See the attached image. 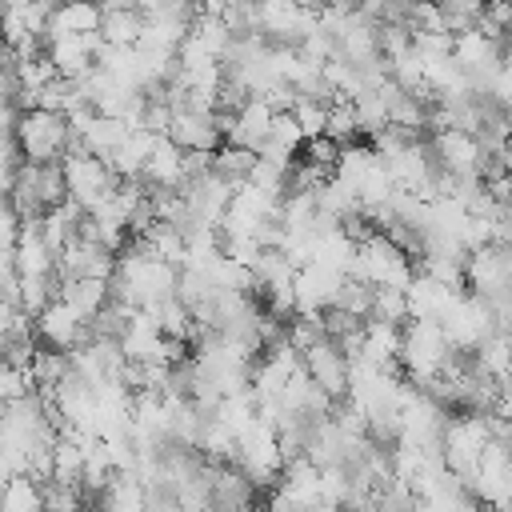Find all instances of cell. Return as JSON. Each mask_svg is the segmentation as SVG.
I'll list each match as a JSON object with an SVG mask.
<instances>
[{"label": "cell", "instance_id": "6da1fadb", "mask_svg": "<svg viewBox=\"0 0 512 512\" xmlns=\"http://www.w3.org/2000/svg\"><path fill=\"white\" fill-rule=\"evenodd\" d=\"M456 352V344L448 340L444 324L440 320H408L404 324V352H400V364H404V376L416 384V388H428L448 356Z\"/></svg>", "mask_w": 512, "mask_h": 512}, {"label": "cell", "instance_id": "7a4b0ae2", "mask_svg": "<svg viewBox=\"0 0 512 512\" xmlns=\"http://www.w3.org/2000/svg\"><path fill=\"white\" fill-rule=\"evenodd\" d=\"M348 276L356 280H368V284H392V288H408L416 280V260L396 244L388 240L384 232L368 236L360 248H356V260L348 268Z\"/></svg>", "mask_w": 512, "mask_h": 512}, {"label": "cell", "instance_id": "3957f363", "mask_svg": "<svg viewBox=\"0 0 512 512\" xmlns=\"http://www.w3.org/2000/svg\"><path fill=\"white\" fill-rule=\"evenodd\" d=\"M488 444H492L488 412H452L448 416V424H444V464H448V472H456L460 480L476 476Z\"/></svg>", "mask_w": 512, "mask_h": 512}, {"label": "cell", "instance_id": "277c9868", "mask_svg": "<svg viewBox=\"0 0 512 512\" xmlns=\"http://www.w3.org/2000/svg\"><path fill=\"white\" fill-rule=\"evenodd\" d=\"M68 136H72L68 116L52 112V108H28L16 124V140H20V148L32 164L64 160L68 156Z\"/></svg>", "mask_w": 512, "mask_h": 512}, {"label": "cell", "instance_id": "5b68a950", "mask_svg": "<svg viewBox=\"0 0 512 512\" xmlns=\"http://www.w3.org/2000/svg\"><path fill=\"white\" fill-rule=\"evenodd\" d=\"M64 176H68V196L76 204H84V212H96L116 188H120V176L112 172V164L96 152H84V156H64Z\"/></svg>", "mask_w": 512, "mask_h": 512}, {"label": "cell", "instance_id": "8992f818", "mask_svg": "<svg viewBox=\"0 0 512 512\" xmlns=\"http://www.w3.org/2000/svg\"><path fill=\"white\" fill-rule=\"evenodd\" d=\"M440 324H444L448 340H452L456 348H464V352L480 348V344L496 332V316H492L488 300L476 296V292H460V296L452 300V308L440 316Z\"/></svg>", "mask_w": 512, "mask_h": 512}, {"label": "cell", "instance_id": "52a82bcc", "mask_svg": "<svg viewBox=\"0 0 512 512\" xmlns=\"http://www.w3.org/2000/svg\"><path fill=\"white\" fill-rule=\"evenodd\" d=\"M304 368H308V376L332 396V400H344L348 396V388H352V360H348V352L328 336V340H320V344H312L308 352H304Z\"/></svg>", "mask_w": 512, "mask_h": 512}, {"label": "cell", "instance_id": "ba28073f", "mask_svg": "<svg viewBox=\"0 0 512 512\" xmlns=\"http://www.w3.org/2000/svg\"><path fill=\"white\" fill-rule=\"evenodd\" d=\"M36 336H40L44 344H52V348L72 352V348H80L84 340H92V324H88L68 300L56 296V300L36 316Z\"/></svg>", "mask_w": 512, "mask_h": 512}, {"label": "cell", "instance_id": "9c48e42d", "mask_svg": "<svg viewBox=\"0 0 512 512\" xmlns=\"http://www.w3.org/2000/svg\"><path fill=\"white\" fill-rule=\"evenodd\" d=\"M432 152H436L444 172H452V176H480L484 148H480V140L472 132L440 128V132H432Z\"/></svg>", "mask_w": 512, "mask_h": 512}, {"label": "cell", "instance_id": "30bf717a", "mask_svg": "<svg viewBox=\"0 0 512 512\" xmlns=\"http://www.w3.org/2000/svg\"><path fill=\"white\" fill-rule=\"evenodd\" d=\"M340 284H344L340 268H328L320 260L304 264L296 272V312H324V308H332Z\"/></svg>", "mask_w": 512, "mask_h": 512}, {"label": "cell", "instance_id": "8fae6325", "mask_svg": "<svg viewBox=\"0 0 512 512\" xmlns=\"http://www.w3.org/2000/svg\"><path fill=\"white\" fill-rule=\"evenodd\" d=\"M60 300H68L88 324L112 304V288L108 280H96V276H76V280H60Z\"/></svg>", "mask_w": 512, "mask_h": 512}, {"label": "cell", "instance_id": "7c38bea8", "mask_svg": "<svg viewBox=\"0 0 512 512\" xmlns=\"http://www.w3.org/2000/svg\"><path fill=\"white\" fill-rule=\"evenodd\" d=\"M144 184L148 188H180L184 184V148L164 136L144 164Z\"/></svg>", "mask_w": 512, "mask_h": 512}, {"label": "cell", "instance_id": "4fadbf2b", "mask_svg": "<svg viewBox=\"0 0 512 512\" xmlns=\"http://www.w3.org/2000/svg\"><path fill=\"white\" fill-rule=\"evenodd\" d=\"M100 512H148V484L136 472H116L100 492Z\"/></svg>", "mask_w": 512, "mask_h": 512}, {"label": "cell", "instance_id": "5bb4252c", "mask_svg": "<svg viewBox=\"0 0 512 512\" xmlns=\"http://www.w3.org/2000/svg\"><path fill=\"white\" fill-rule=\"evenodd\" d=\"M148 20L140 8H124V12H104V24H100V36L108 44H120V48H136L140 36H144Z\"/></svg>", "mask_w": 512, "mask_h": 512}, {"label": "cell", "instance_id": "9a60e30c", "mask_svg": "<svg viewBox=\"0 0 512 512\" xmlns=\"http://www.w3.org/2000/svg\"><path fill=\"white\" fill-rule=\"evenodd\" d=\"M128 136H132V124H128V120H116V116H104V112H96V120H92L88 132H84L88 152H96V156H104V160H108Z\"/></svg>", "mask_w": 512, "mask_h": 512}, {"label": "cell", "instance_id": "2e32d148", "mask_svg": "<svg viewBox=\"0 0 512 512\" xmlns=\"http://www.w3.org/2000/svg\"><path fill=\"white\" fill-rule=\"evenodd\" d=\"M476 356V368L496 376V380H508L512 376V336L508 332H492L480 348H472Z\"/></svg>", "mask_w": 512, "mask_h": 512}, {"label": "cell", "instance_id": "e0dca14e", "mask_svg": "<svg viewBox=\"0 0 512 512\" xmlns=\"http://www.w3.org/2000/svg\"><path fill=\"white\" fill-rule=\"evenodd\" d=\"M256 160H260V152H252V148H240V144H228V140H224V144L216 148L212 168H216L224 180H232V184L240 188V184H248V176H252Z\"/></svg>", "mask_w": 512, "mask_h": 512}, {"label": "cell", "instance_id": "ac0fdd59", "mask_svg": "<svg viewBox=\"0 0 512 512\" xmlns=\"http://www.w3.org/2000/svg\"><path fill=\"white\" fill-rule=\"evenodd\" d=\"M372 316H376V320H392V324H408V320H412L408 288L380 284V288H376V296H372Z\"/></svg>", "mask_w": 512, "mask_h": 512}, {"label": "cell", "instance_id": "d6986e66", "mask_svg": "<svg viewBox=\"0 0 512 512\" xmlns=\"http://www.w3.org/2000/svg\"><path fill=\"white\" fill-rule=\"evenodd\" d=\"M352 108H356L360 132H368V136L392 124V120H388V104H384V96H380L376 88H364V92H356V96H352Z\"/></svg>", "mask_w": 512, "mask_h": 512}, {"label": "cell", "instance_id": "ffe728a7", "mask_svg": "<svg viewBox=\"0 0 512 512\" xmlns=\"http://www.w3.org/2000/svg\"><path fill=\"white\" fill-rule=\"evenodd\" d=\"M372 296H376V284H368V280H356V276H344V284H340V292H336V308H344V312H352V316H360V320H368L372 316Z\"/></svg>", "mask_w": 512, "mask_h": 512}, {"label": "cell", "instance_id": "44dd1931", "mask_svg": "<svg viewBox=\"0 0 512 512\" xmlns=\"http://www.w3.org/2000/svg\"><path fill=\"white\" fill-rule=\"evenodd\" d=\"M328 136L340 140V144H356V136H360V120H356L352 100H340V104L328 108Z\"/></svg>", "mask_w": 512, "mask_h": 512}, {"label": "cell", "instance_id": "7402d4cb", "mask_svg": "<svg viewBox=\"0 0 512 512\" xmlns=\"http://www.w3.org/2000/svg\"><path fill=\"white\" fill-rule=\"evenodd\" d=\"M340 152H344V144H340V140H332L328 132H324V136H308V140H304V148H300V156H304V160H312V164H320V168H328V172H336Z\"/></svg>", "mask_w": 512, "mask_h": 512}, {"label": "cell", "instance_id": "603a6c76", "mask_svg": "<svg viewBox=\"0 0 512 512\" xmlns=\"http://www.w3.org/2000/svg\"><path fill=\"white\" fill-rule=\"evenodd\" d=\"M292 116L300 120L304 140H308V136H324V132H328V104H320V100L300 96V100H296V108H292Z\"/></svg>", "mask_w": 512, "mask_h": 512}, {"label": "cell", "instance_id": "cb8c5ba5", "mask_svg": "<svg viewBox=\"0 0 512 512\" xmlns=\"http://www.w3.org/2000/svg\"><path fill=\"white\" fill-rule=\"evenodd\" d=\"M36 392V380H32V368H16V364H4V376H0V396L4 400H20Z\"/></svg>", "mask_w": 512, "mask_h": 512}, {"label": "cell", "instance_id": "d4e9b609", "mask_svg": "<svg viewBox=\"0 0 512 512\" xmlns=\"http://www.w3.org/2000/svg\"><path fill=\"white\" fill-rule=\"evenodd\" d=\"M144 0H100L104 12H124V8H140Z\"/></svg>", "mask_w": 512, "mask_h": 512}, {"label": "cell", "instance_id": "484cf974", "mask_svg": "<svg viewBox=\"0 0 512 512\" xmlns=\"http://www.w3.org/2000/svg\"><path fill=\"white\" fill-rule=\"evenodd\" d=\"M232 8H248V4H256V0H228Z\"/></svg>", "mask_w": 512, "mask_h": 512}, {"label": "cell", "instance_id": "4316f807", "mask_svg": "<svg viewBox=\"0 0 512 512\" xmlns=\"http://www.w3.org/2000/svg\"><path fill=\"white\" fill-rule=\"evenodd\" d=\"M508 48H512V32H508Z\"/></svg>", "mask_w": 512, "mask_h": 512}, {"label": "cell", "instance_id": "83f0119b", "mask_svg": "<svg viewBox=\"0 0 512 512\" xmlns=\"http://www.w3.org/2000/svg\"><path fill=\"white\" fill-rule=\"evenodd\" d=\"M508 204H512V200H508Z\"/></svg>", "mask_w": 512, "mask_h": 512}]
</instances>
